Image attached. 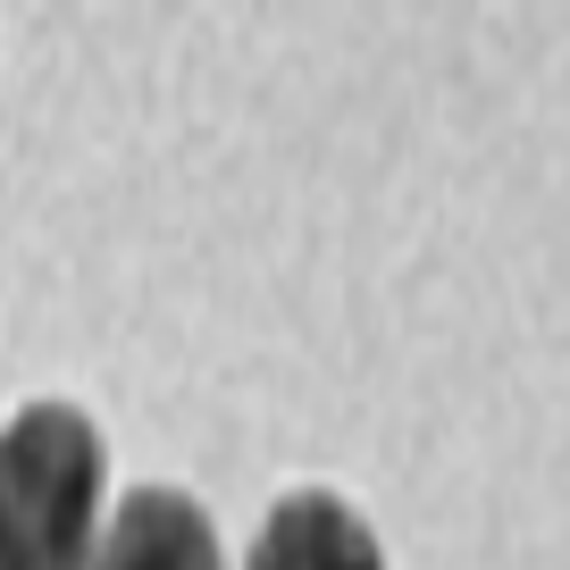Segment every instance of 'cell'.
<instances>
[{"label": "cell", "instance_id": "cell-2", "mask_svg": "<svg viewBox=\"0 0 570 570\" xmlns=\"http://www.w3.org/2000/svg\"><path fill=\"white\" fill-rule=\"evenodd\" d=\"M92 570H227L218 562V529L185 487H135L118 520L101 529Z\"/></svg>", "mask_w": 570, "mask_h": 570}, {"label": "cell", "instance_id": "cell-3", "mask_svg": "<svg viewBox=\"0 0 570 570\" xmlns=\"http://www.w3.org/2000/svg\"><path fill=\"white\" fill-rule=\"evenodd\" d=\"M244 570H386V553L353 503H336L327 487H303L261 520Z\"/></svg>", "mask_w": 570, "mask_h": 570}, {"label": "cell", "instance_id": "cell-1", "mask_svg": "<svg viewBox=\"0 0 570 570\" xmlns=\"http://www.w3.org/2000/svg\"><path fill=\"white\" fill-rule=\"evenodd\" d=\"M101 428L76 403H35L0 428V570H92Z\"/></svg>", "mask_w": 570, "mask_h": 570}]
</instances>
